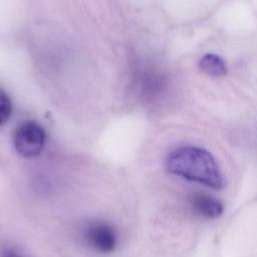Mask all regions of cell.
I'll return each instance as SVG.
<instances>
[{
  "label": "cell",
  "mask_w": 257,
  "mask_h": 257,
  "mask_svg": "<svg viewBox=\"0 0 257 257\" xmlns=\"http://www.w3.org/2000/svg\"><path fill=\"white\" fill-rule=\"evenodd\" d=\"M167 171L184 180L220 190L224 177L214 156L206 149L183 146L172 151L166 160Z\"/></svg>",
  "instance_id": "6da1fadb"
},
{
  "label": "cell",
  "mask_w": 257,
  "mask_h": 257,
  "mask_svg": "<svg viewBox=\"0 0 257 257\" xmlns=\"http://www.w3.org/2000/svg\"><path fill=\"white\" fill-rule=\"evenodd\" d=\"M13 145L19 155L26 158L36 157L45 145V132L36 122H23L15 131Z\"/></svg>",
  "instance_id": "7a4b0ae2"
},
{
  "label": "cell",
  "mask_w": 257,
  "mask_h": 257,
  "mask_svg": "<svg viewBox=\"0 0 257 257\" xmlns=\"http://www.w3.org/2000/svg\"><path fill=\"white\" fill-rule=\"evenodd\" d=\"M86 242L100 253H109L116 245V234L113 228L105 222H92L84 230Z\"/></svg>",
  "instance_id": "3957f363"
},
{
  "label": "cell",
  "mask_w": 257,
  "mask_h": 257,
  "mask_svg": "<svg viewBox=\"0 0 257 257\" xmlns=\"http://www.w3.org/2000/svg\"><path fill=\"white\" fill-rule=\"evenodd\" d=\"M192 211L205 219H217L223 212V204L216 198L205 193H195L189 199Z\"/></svg>",
  "instance_id": "277c9868"
},
{
  "label": "cell",
  "mask_w": 257,
  "mask_h": 257,
  "mask_svg": "<svg viewBox=\"0 0 257 257\" xmlns=\"http://www.w3.org/2000/svg\"><path fill=\"white\" fill-rule=\"evenodd\" d=\"M200 68L208 75L219 77L226 73L227 67L225 61L218 55L208 53L200 59Z\"/></svg>",
  "instance_id": "5b68a950"
},
{
  "label": "cell",
  "mask_w": 257,
  "mask_h": 257,
  "mask_svg": "<svg viewBox=\"0 0 257 257\" xmlns=\"http://www.w3.org/2000/svg\"><path fill=\"white\" fill-rule=\"evenodd\" d=\"M12 112V102L9 95L0 88V125L5 123Z\"/></svg>",
  "instance_id": "8992f818"
},
{
  "label": "cell",
  "mask_w": 257,
  "mask_h": 257,
  "mask_svg": "<svg viewBox=\"0 0 257 257\" xmlns=\"http://www.w3.org/2000/svg\"><path fill=\"white\" fill-rule=\"evenodd\" d=\"M4 257H22V256L18 255L17 253H15V252H13V251H8V252H6V253L4 254Z\"/></svg>",
  "instance_id": "52a82bcc"
}]
</instances>
